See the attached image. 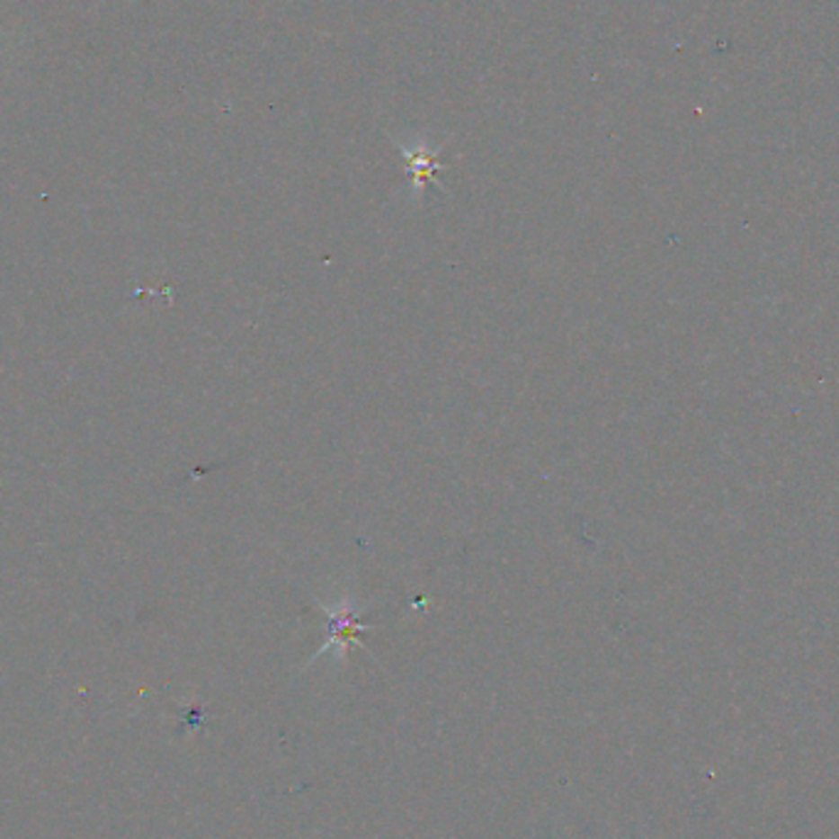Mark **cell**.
Returning a JSON list of instances; mask_svg holds the SVG:
<instances>
[{
	"label": "cell",
	"mask_w": 839,
	"mask_h": 839,
	"mask_svg": "<svg viewBox=\"0 0 839 839\" xmlns=\"http://www.w3.org/2000/svg\"><path fill=\"white\" fill-rule=\"evenodd\" d=\"M366 629L353 611L349 609H339L335 614L329 616V643H342V648H346L349 643H361V631Z\"/></svg>",
	"instance_id": "obj_1"
}]
</instances>
